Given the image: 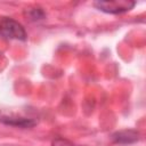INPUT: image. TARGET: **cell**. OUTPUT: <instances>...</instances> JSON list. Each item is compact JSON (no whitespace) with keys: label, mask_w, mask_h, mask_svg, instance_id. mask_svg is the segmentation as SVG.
<instances>
[{"label":"cell","mask_w":146,"mask_h":146,"mask_svg":"<svg viewBox=\"0 0 146 146\" xmlns=\"http://www.w3.org/2000/svg\"><path fill=\"white\" fill-rule=\"evenodd\" d=\"M0 35L9 39H26V32L23 25L10 17H0Z\"/></svg>","instance_id":"obj_1"},{"label":"cell","mask_w":146,"mask_h":146,"mask_svg":"<svg viewBox=\"0 0 146 146\" xmlns=\"http://www.w3.org/2000/svg\"><path fill=\"white\" fill-rule=\"evenodd\" d=\"M94 5L102 11L110 14H121L132 9L136 2L130 0H113V1H96Z\"/></svg>","instance_id":"obj_2"},{"label":"cell","mask_w":146,"mask_h":146,"mask_svg":"<svg viewBox=\"0 0 146 146\" xmlns=\"http://www.w3.org/2000/svg\"><path fill=\"white\" fill-rule=\"evenodd\" d=\"M0 121H2L6 124H11V125H18L22 128H29L35 124L34 121L30 119H24V117H10V116H1Z\"/></svg>","instance_id":"obj_3"},{"label":"cell","mask_w":146,"mask_h":146,"mask_svg":"<svg viewBox=\"0 0 146 146\" xmlns=\"http://www.w3.org/2000/svg\"><path fill=\"white\" fill-rule=\"evenodd\" d=\"M138 132L133 130H125V131H120L113 136L114 140L116 143H133L138 139Z\"/></svg>","instance_id":"obj_4"},{"label":"cell","mask_w":146,"mask_h":146,"mask_svg":"<svg viewBox=\"0 0 146 146\" xmlns=\"http://www.w3.org/2000/svg\"><path fill=\"white\" fill-rule=\"evenodd\" d=\"M29 16L31 19L36 21V19H41L44 14L41 10V8H29Z\"/></svg>","instance_id":"obj_5"},{"label":"cell","mask_w":146,"mask_h":146,"mask_svg":"<svg viewBox=\"0 0 146 146\" xmlns=\"http://www.w3.org/2000/svg\"><path fill=\"white\" fill-rule=\"evenodd\" d=\"M52 146H75V145H73L71 141H68V140H66V139L56 138V139L52 141Z\"/></svg>","instance_id":"obj_6"}]
</instances>
